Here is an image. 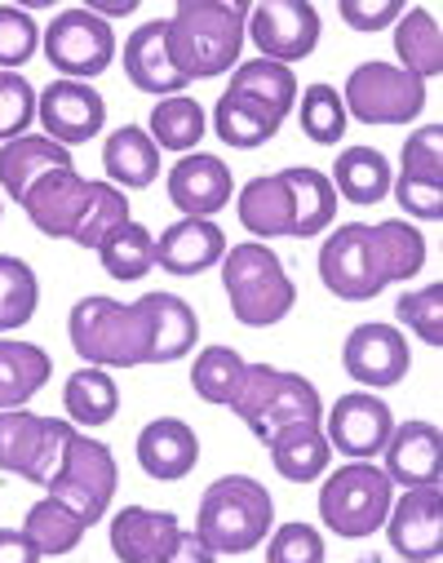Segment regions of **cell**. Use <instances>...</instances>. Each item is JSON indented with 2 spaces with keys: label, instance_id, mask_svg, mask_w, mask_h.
<instances>
[{
  "label": "cell",
  "instance_id": "obj_1",
  "mask_svg": "<svg viewBox=\"0 0 443 563\" xmlns=\"http://www.w3.org/2000/svg\"><path fill=\"white\" fill-rule=\"evenodd\" d=\"M36 231L54 240H76L80 249H98L115 227L129 222V200L111 183H89L76 169L45 174L23 200Z\"/></svg>",
  "mask_w": 443,
  "mask_h": 563
},
{
  "label": "cell",
  "instance_id": "obj_2",
  "mask_svg": "<svg viewBox=\"0 0 443 563\" xmlns=\"http://www.w3.org/2000/svg\"><path fill=\"white\" fill-rule=\"evenodd\" d=\"M292 102H298V80H292V71L284 63L253 58L231 71V85L213 107V129L226 147L253 152L279 133Z\"/></svg>",
  "mask_w": 443,
  "mask_h": 563
},
{
  "label": "cell",
  "instance_id": "obj_3",
  "mask_svg": "<svg viewBox=\"0 0 443 563\" xmlns=\"http://www.w3.org/2000/svg\"><path fill=\"white\" fill-rule=\"evenodd\" d=\"M248 5L240 0H178L169 19V54L187 80H213L240 67Z\"/></svg>",
  "mask_w": 443,
  "mask_h": 563
},
{
  "label": "cell",
  "instance_id": "obj_4",
  "mask_svg": "<svg viewBox=\"0 0 443 563\" xmlns=\"http://www.w3.org/2000/svg\"><path fill=\"white\" fill-rule=\"evenodd\" d=\"M71 346L89 368H133L152 364V316L142 298L133 307L115 298H80L67 320Z\"/></svg>",
  "mask_w": 443,
  "mask_h": 563
},
{
  "label": "cell",
  "instance_id": "obj_5",
  "mask_svg": "<svg viewBox=\"0 0 443 563\" xmlns=\"http://www.w3.org/2000/svg\"><path fill=\"white\" fill-rule=\"evenodd\" d=\"M270 523H275L270 493L253 475H222L200 497L196 537L213 554H248V550H257L266 541Z\"/></svg>",
  "mask_w": 443,
  "mask_h": 563
},
{
  "label": "cell",
  "instance_id": "obj_6",
  "mask_svg": "<svg viewBox=\"0 0 443 563\" xmlns=\"http://www.w3.org/2000/svg\"><path fill=\"white\" fill-rule=\"evenodd\" d=\"M222 285H226V298H231V316L248 329L279 324L292 311V302H298V289H292L284 262L275 257V249H266L257 240L226 249Z\"/></svg>",
  "mask_w": 443,
  "mask_h": 563
},
{
  "label": "cell",
  "instance_id": "obj_7",
  "mask_svg": "<svg viewBox=\"0 0 443 563\" xmlns=\"http://www.w3.org/2000/svg\"><path fill=\"white\" fill-rule=\"evenodd\" d=\"M226 408L262 444H270V435H279L284 427L320 421V390L302 373H279L270 364H244V377Z\"/></svg>",
  "mask_w": 443,
  "mask_h": 563
},
{
  "label": "cell",
  "instance_id": "obj_8",
  "mask_svg": "<svg viewBox=\"0 0 443 563\" xmlns=\"http://www.w3.org/2000/svg\"><path fill=\"white\" fill-rule=\"evenodd\" d=\"M390 506H395V484L373 462H351L333 471L329 484L320 488V519L346 541L381 532Z\"/></svg>",
  "mask_w": 443,
  "mask_h": 563
},
{
  "label": "cell",
  "instance_id": "obj_9",
  "mask_svg": "<svg viewBox=\"0 0 443 563\" xmlns=\"http://www.w3.org/2000/svg\"><path fill=\"white\" fill-rule=\"evenodd\" d=\"M71 435L76 427L63 417H36L27 408L0 412V471L45 488L54 471L63 466Z\"/></svg>",
  "mask_w": 443,
  "mask_h": 563
},
{
  "label": "cell",
  "instance_id": "obj_10",
  "mask_svg": "<svg viewBox=\"0 0 443 563\" xmlns=\"http://www.w3.org/2000/svg\"><path fill=\"white\" fill-rule=\"evenodd\" d=\"M115 479L120 475H115L111 449L76 431L71 444H67V453H63V466L54 471V479L45 488H49V497L58 506H67L89 528V523H98L107 515V506L115 497Z\"/></svg>",
  "mask_w": 443,
  "mask_h": 563
},
{
  "label": "cell",
  "instance_id": "obj_11",
  "mask_svg": "<svg viewBox=\"0 0 443 563\" xmlns=\"http://www.w3.org/2000/svg\"><path fill=\"white\" fill-rule=\"evenodd\" d=\"M342 107L359 124H412L425 107V80L408 76L395 63H359L346 76Z\"/></svg>",
  "mask_w": 443,
  "mask_h": 563
},
{
  "label": "cell",
  "instance_id": "obj_12",
  "mask_svg": "<svg viewBox=\"0 0 443 563\" xmlns=\"http://www.w3.org/2000/svg\"><path fill=\"white\" fill-rule=\"evenodd\" d=\"M320 279L329 285V294L342 298V302H368V298H377L386 289L368 222H346V227H337L324 240V249H320Z\"/></svg>",
  "mask_w": 443,
  "mask_h": 563
},
{
  "label": "cell",
  "instance_id": "obj_13",
  "mask_svg": "<svg viewBox=\"0 0 443 563\" xmlns=\"http://www.w3.org/2000/svg\"><path fill=\"white\" fill-rule=\"evenodd\" d=\"M390 191L403 213L421 222L443 218V129L439 124H421L417 133H408L399 178L390 183Z\"/></svg>",
  "mask_w": 443,
  "mask_h": 563
},
{
  "label": "cell",
  "instance_id": "obj_14",
  "mask_svg": "<svg viewBox=\"0 0 443 563\" xmlns=\"http://www.w3.org/2000/svg\"><path fill=\"white\" fill-rule=\"evenodd\" d=\"M45 58L58 71H67L71 80L102 76L115 58V32H111V23H102L89 10H63L45 27Z\"/></svg>",
  "mask_w": 443,
  "mask_h": 563
},
{
  "label": "cell",
  "instance_id": "obj_15",
  "mask_svg": "<svg viewBox=\"0 0 443 563\" xmlns=\"http://www.w3.org/2000/svg\"><path fill=\"white\" fill-rule=\"evenodd\" d=\"M244 36H253L262 58L288 67L320 45V14L307 0H262V5L248 10Z\"/></svg>",
  "mask_w": 443,
  "mask_h": 563
},
{
  "label": "cell",
  "instance_id": "obj_16",
  "mask_svg": "<svg viewBox=\"0 0 443 563\" xmlns=\"http://www.w3.org/2000/svg\"><path fill=\"white\" fill-rule=\"evenodd\" d=\"M395 431V412L386 408V399H377L373 390H351L333 404L329 412V449L346 453L351 462H368L386 449Z\"/></svg>",
  "mask_w": 443,
  "mask_h": 563
},
{
  "label": "cell",
  "instance_id": "obj_17",
  "mask_svg": "<svg viewBox=\"0 0 443 563\" xmlns=\"http://www.w3.org/2000/svg\"><path fill=\"white\" fill-rule=\"evenodd\" d=\"M386 541L403 563H439L443 550V497L439 488H408L386 515Z\"/></svg>",
  "mask_w": 443,
  "mask_h": 563
},
{
  "label": "cell",
  "instance_id": "obj_18",
  "mask_svg": "<svg viewBox=\"0 0 443 563\" xmlns=\"http://www.w3.org/2000/svg\"><path fill=\"white\" fill-rule=\"evenodd\" d=\"M36 115L45 124V137L58 147H76L98 137L102 120H107V102L98 89H89L85 80H54L41 98H36Z\"/></svg>",
  "mask_w": 443,
  "mask_h": 563
},
{
  "label": "cell",
  "instance_id": "obj_19",
  "mask_svg": "<svg viewBox=\"0 0 443 563\" xmlns=\"http://www.w3.org/2000/svg\"><path fill=\"white\" fill-rule=\"evenodd\" d=\"M342 364L359 386L386 390L408 377L412 355L395 324H359V329H351V338L342 346Z\"/></svg>",
  "mask_w": 443,
  "mask_h": 563
},
{
  "label": "cell",
  "instance_id": "obj_20",
  "mask_svg": "<svg viewBox=\"0 0 443 563\" xmlns=\"http://www.w3.org/2000/svg\"><path fill=\"white\" fill-rule=\"evenodd\" d=\"M124 76L133 89L156 93V98H174L182 93L191 80L178 71L174 54H169V19L142 23L129 41H124Z\"/></svg>",
  "mask_w": 443,
  "mask_h": 563
},
{
  "label": "cell",
  "instance_id": "obj_21",
  "mask_svg": "<svg viewBox=\"0 0 443 563\" xmlns=\"http://www.w3.org/2000/svg\"><path fill=\"white\" fill-rule=\"evenodd\" d=\"M386 479L403 484V488H439V462H443V444H439V427L434 421H403L386 440Z\"/></svg>",
  "mask_w": 443,
  "mask_h": 563
},
{
  "label": "cell",
  "instance_id": "obj_22",
  "mask_svg": "<svg viewBox=\"0 0 443 563\" xmlns=\"http://www.w3.org/2000/svg\"><path fill=\"white\" fill-rule=\"evenodd\" d=\"M231 169L218 156H182L169 169V200L187 218H213L218 209L231 205Z\"/></svg>",
  "mask_w": 443,
  "mask_h": 563
},
{
  "label": "cell",
  "instance_id": "obj_23",
  "mask_svg": "<svg viewBox=\"0 0 443 563\" xmlns=\"http://www.w3.org/2000/svg\"><path fill=\"white\" fill-rule=\"evenodd\" d=\"M200 462V440L196 431L187 427V421L178 417H156L152 427H142L137 435V466L152 475V479H187Z\"/></svg>",
  "mask_w": 443,
  "mask_h": 563
},
{
  "label": "cell",
  "instance_id": "obj_24",
  "mask_svg": "<svg viewBox=\"0 0 443 563\" xmlns=\"http://www.w3.org/2000/svg\"><path fill=\"white\" fill-rule=\"evenodd\" d=\"M226 257V235L213 218H182L156 240V266L169 275H200Z\"/></svg>",
  "mask_w": 443,
  "mask_h": 563
},
{
  "label": "cell",
  "instance_id": "obj_25",
  "mask_svg": "<svg viewBox=\"0 0 443 563\" xmlns=\"http://www.w3.org/2000/svg\"><path fill=\"white\" fill-rule=\"evenodd\" d=\"M240 222L257 235V240H275V235H298V205H292L288 178L284 174H262L248 178L240 187Z\"/></svg>",
  "mask_w": 443,
  "mask_h": 563
},
{
  "label": "cell",
  "instance_id": "obj_26",
  "mask_svg": "<svg viewBox=\"0 0 443 563\" xmlns=\"http://www.w3.org/2000/svg\"><path fill=\"white\" fill-rule=\"evenodd\" d=\"M54 169H76V165H71V152L49 143L45 133H23L14 143L0 147V187H5L14 200H23Z\"/></svg>",
  "mask_w": 443,
  "mask_h": 563
},
{
  "label": "cell",
  "instance_id": "obj_27",
  "mask_svg": "<svg viewBox=\"0 0 443 563\" xmlns=\"http://www.w3.org/2000/svg\"><path fill=\"white\" fill-rule=\"evenodd\" d=\"M178 515L169 510H146V506H124L111 519V550L120 563H152L174 537H178Z\"/></svg>",
  "mask_w": 443,
  "mask_h": 563
},
{
  "label": "cell",
  "instance_id": "obj_28",
  "mask_svg": "<svg viewBox=\"0 0 443 563\" xmlns=\"http://www.w3.org/2000/svg\"><path fill=\"white\" fill-rule=\"evenodd\" d=\"M270 466L288 479V484H311L329 471V440L320 431V421H298V427H284L279 435H270Z\"/></svg>",
  "mask_w": 443,
  "mask_h": 563
},
{
  "label": "cell",
  "instance_id": "obj_29",
  "mask_svg": "<svg viewBox=\"0 0 443 563\" xmlns=\"http://www.w3.org/2000/svg\"><path fill=\"white\" fill-rule=\"evenodd\" d=\"M102 169L111 183L120 187H152L160 178V147L152 143V133L137 129V124H124L107 137V147H102Z\"/></svg>",
  "mask_w": 443,
  "mask_h": 563
},
{
  "label": "cell",
  "instance_id": "obj_30",
  "mask_svg": "<svg viewBox=\"0 0 443 563\" xmlns=\"http://www.w3.org/2000/svg\"><path fill=\"white\" fill-rule=\"evenodd\" d=\"M142 307H146V316H152V364H174V360L191 355V346L200 338V324H196V311L182 298L146 294Z\"/></svg>",
  "mask_w": 443,
  "mask_h": 563
},
{
  "label": "cell",
  "instance_id": "obj_31",
  "mask_svg": "<svg viewBox=\"0 0 443 563\" xmlns=\"http://www.w3.org/2000/svg\"><path fill=\"white\" fill-rule=\"evenodd\" d=\"M390 161L377 147H346L333 161V191L346 196L351 205H381L390 196Z\"/></svg>",
  "mask_w": 443,
  "mask_h": 563
},
{
  "label": "cell",
  "instance_id": "obj_32",
  "mask_svg": "<svg viewBox=\"0 0 443 563\" xmlns=\"http://www.w3.org/2000/svg\"><path fill=\"white\" fill-rule=\"evenodd\" d=\"M54 364L41 346L32 342H0V412L23 408L45 382H49Z\"/></svg>",
  "mask_w": 443,
  "mask_h": 563
},
{
  "label": "cell",
  "instance_id": "obj_33",
  "mask_svg": "<svg viewBox=\"0 0 443 563\" xmlns=\"http://www.w3.org/2000/svg\"><path fill=\"white\" fill-rule=\"evenodd\" d=\"M395 54L403 63L408 76L430 80L443 71V41H439V23L430 10H403L399 27H395Z\"/></svg>",
  "mask_w": 443,
  "mask_h": 563
},
{
  "label": "cell",
  "instance_id": "obj_34",
  "mask_svg": "<svg viewBox=\"0 0 443 563\" xmlns=\"http://www.w3.org/2000/svg\"><path fill=\"white\" fill-rule=\"evenodd\" d=\"M63 404H67V417L76 427H107L120 408V390L102 368H80L67 377Z\"/></svg>",
  "mask_w": 443,
  "mask_h": 563
},
{
  "label": "cell",
  "instance_id": "obj_35",
  "mask_svg": "<svg viewBox=\"0 0 443 563\" xmlns=\"http://www.w3.org/2000/svg\"><path fill=\"white\" fill-rule=\"evenodd\" d=\"M373 249H377V266H381L386 285H395V279H412L425 266V240H421V231L408 227V222H399V218L373 227Z\"/></svg>",
  "mask_w": 443,
  "mask_h": 563
},
{
  "label": "cell",
  "instance_id": "obj_36",
  "mask_svg": "<svg viewBox=\"0 0 443 563\" xmlns=\"http://www.w3.org/2000/svg\"><path fill=\"white\" fill-rule=\"evenodd\" d=\"M98 257H102L111 279H142L146 271L156 266V240H152V231H146L142 222L129 218L124 227H115L98 244Z\"/></svg>",
  "mask_w": 443,
  "mask_h": 563
},
{
  "label": "cell",
  "instance_id": "obj_37",
  "mask_svg": "<svg viewBox=\"0 0 443 563\" xmlns=\"http://www.w3.org/2000/svg\"><path fill=\"white\" fill-rule=\"evenodd\" d=\"M284 178H288V191H292V205H298V240H311V235H320L329 222H333V213H337V191H333V183L320 174V169H284Z\"/></svg>",
  "mask_w": 443,
  "mask_h": 563
},
{
  "label": "cell",
  "instance_id": "obj_38",
  "mask_svg": "<svg viewBox=\"0 0 443 563\" xmlns=\"http://www.w3.org/2000/svg\"><path fill=\"white\" fill-rule=\"evenodd\" d=\"M204 107L187 93H174V98H160L156 111H152V143L156 147H169V152H191L200 137H204Z\"/></svg>",
  "mask_w": 443,
  "mask_h": 563
},
{
  "label": "cell",
  "instance_id": "obj_39",
  "mask_svg": "<svg viewBox=\"0 0 443 563\" xmlns=\"http://www.w3.org/2000/svg\"><path fill=\"white\" fill-rule=\"evenodd\" d=\"M36 302H41L36 271L23 257L0 253V333L23 329L36 316Z\"/></svg>",
  "mask_w": 443,
  "mask_h": 563
},
{
  "label": "cell",
  "instance_id": "obj_40",
  "mask_svg": "<svg viewBox=\"0 0 443 563\" xmlns=\"http://www.w3.org/2000/svg\"><path fill=\"white\" fill-rule=\"evenodd\" d=\"M23 537L41 550V559H45V554H67V550H76V545H80L85 523H80L67 506H58L54 497H45V501H36V506L27 510Z\"/></svg>",
  "mask_w": 443,
  "mask_h": 563
},
{
  "label": "cell",
  "instance_id": "obj_41",
  "mask_svg": "<svg viewBox=\"0 0 443 563\" xmlns=\"http://www.w3.org/2000/svg\"><path fill=\"white\" fill-rule=\"evenodd\" d=\"M240 377H244V360L231 346H204L191 364V386L204 404H231Z\"/></svg>",
  "mask_w": 443,
  "mask_h": 563
},
{
  "label": "cell",
  "instance_id": "obj_42",
  "mask_svg": "<svg viewBox=\"0 0 443 563\" xmlns=\"http://www.w3.org/2000/svg\"><path fill=\"white\" fill-rule=\"evenodd\" d=\"M298 115H302V133L311 137V143H320V147L342 143V133H346V107H342V93L333 85H311L302 93Z\"/></svg>",
  "mask_w": 443,
  "mask_h": 563
},
{
  "label": "cell",
  "instance_id": "obj_43",
  "mask_svg": "<svg viewBox=\"0 0 443 563\" xmlns=\"http://www.w3.org/2000/svg\"><path fill=\"white\" fill-rule=\"evenodd\" d=\"M439 302H443V289H439V285H425V289H417V294H403L399 307H395V316H399V324L412 329L425 346H439V342H443Z\"/></svg>",
  "mask_w": 443,
  "mask_h": 563
},
{
  "label": "cell",
  "instance_id": "obj_44",
  "mask_svg": "<svg viewBox=\"0 0 443 563\" xmlns=\"http://www.w3.org/2000/svg\"><path fill=\"white\" fill-rule=\"evenodd\" d=\"M36 120V89L19 71H0V137H23Z\"/></svg>",
  "mask_w": 443,
  "mask_h": 563
},
{
  "label": "cell",
  "instance_id": "obj_45",
  "mask_svg": "<svg viewBox=\"0 0 443 563\" xmlns=\"http://www.w3.org/2000/svg\"><path fill=\"white\" fill-rule=\"evenodd\" d=\"M36 41H41V32H36V23H32L27 10L0 5V71L23 67L36 54Z\"/></svg>",
  "mask_w": 443,
  "mask_h": 563
},
{
  "label": "cell",
  "instance_id": "obj_46",
  "mask_svg": "<svg viewBox=\"0 0 443 563\" xmlns=\"http://www.w3.org/2000/svg\"><path fill=\"white\" fill-rule=\"evenodd\" d=\"M266 563H324V537L311 523H284L266 545Z\"/></svg>",
  "mask_w": 443,
  "mask_h": 563
},
{
  "label": "cell",
  "instance_id": "obj_47",
  "mask_svg": "<svg viewBox=\"0 0 443 563\" xmlns=\"http://www.w3.org/2000/svg\"><path fill=\"white\" fill-rule=\"evenodd\" d=\"M342 23L355 32H381L386 23H395L403 14L399 0H342Z\"/></svg>",
  "mask_w": 443,
  "mask_h": 563
},
{
  "label": "cell",
  "instance_id": "obj_48",
  "mask_svg": "<svg viewBox=\"0 0 443 563\" xmlns=\"http://www.w3.org/2000/svg\"><path fill=\"white\" fill-rule=\"evenodd\" d=\"M152 563H218V559H213V550L196 532H178Z\"/></svg>",
  "mask_w": 443,
  "mask_h": 563
},
{
  "label": "cell",
  "instance_id": "obj_49",
  "mask_svg": "<svg viewBox=\"0 0 443 563\" xmlns=\"http://www.w3.org/2000/svg\"><path fill=\"white\" fill-rule=\"evenodd\" d=\"M0 563H41V550L23 537V528H0Z\"/></svg>",
  "mask_w": 443,
  "mask_h": 563
},
{
  "label": "cell",
  "instance_id": "obj_50",
  "mask_svg": "<svg viewBox=\"0 0 443 563\" xmlns=\"http://www.w3.org/2000/svg\"><path fill=\"white\" fill-rule=\"evenodd\" d=\"M133 5H137V0H93V5H89V14H98V19L107 23V19H120V14H133Z\"/></svg>",
  "mask_w": 443,
  "mask_h": 563
}]
</instances>
